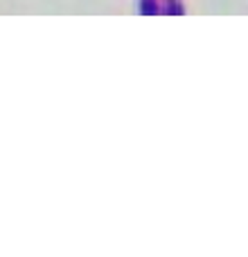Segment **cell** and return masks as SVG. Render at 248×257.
<instances>
[{
	"mask_svg": "<svg viewBox=\"0 0 248 257\" xmlns=\"http://www.w3.org/2000/svg\"><path fill=\"white\" fill-rule=\"evenodd\" d=\"M156 9H158L156 7V3H151V0H142V12L145 14H154Z\"/></svg>",
	"mask_w": 248,
	"mask_h": 257,
	"instance_id": "1",
	"label": "cell"
},
{
	"mask_svg": "<svg viewBox=\"0 0 248 257\" xmlns=\"http://www.w3.org/2000/svg\"><path fill=\"white\" fill-rule=\"evenodd\" d=\"M178 12H181V5H174V3L167 5V14H178Z\"/></svg>",
	"mask_w": 248,
	"mask_h": 257,
	"instance_id": "2",
	"label": "cell"
}]
</instances>
